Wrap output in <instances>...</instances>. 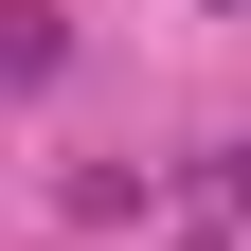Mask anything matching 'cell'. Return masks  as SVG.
Masks as SVG:
<instances>
[{
  "label": "cell",
  "instance_id": "6da1fadb",
  "mask_svg": "<svg viewBox=\"0 0 251 251\" xmlns=\"http://www.w3.org/2000/svg\"><path fill=\"white\" fill-rule=\"evenodd\" d=\"M179 251H233V233H179Z\"/></svg>",
  "mask_w": 251,
  "mask_h": 251
}]
</instances>
